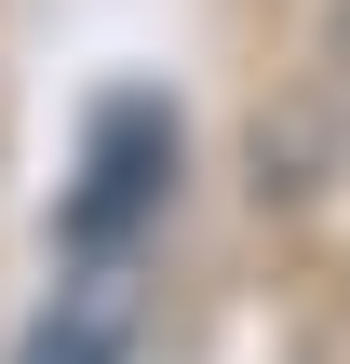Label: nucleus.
I'll use <instances>...</instances> for the list:
<instances>
[{
    "label": "nucleus",
    "instance_id": "2",
    "mask_svg": "<svg viewBox=\"0 0 350 364\" xmlns=\"http://www.w3.org/2000/svg\"><path fill=\"white\" fill-rule=\"evenodd\" d=\"M135 338H148V284H135V257H67L13 364H135Z\"/></svg>",
    "mask_w": 350,
    "mask_h": 364
},
{
    "label": "nucleus",
    "instance_id": "1",
    "mask_svg": "<svg viewBox=\"0 0 350 364\" xmlns=\"http://www.w3.org/2000/svg\"><path fill=\"white\" fill-rule=\"evenodd\" d=\"M162 189H175V95L121 81V95H94V122H81V162H67V189H54V243H67V257H135V230L162 216Z\"/></svg>",
    "mask_w": 350,
    "mask_h": 364
}]
</instances>
